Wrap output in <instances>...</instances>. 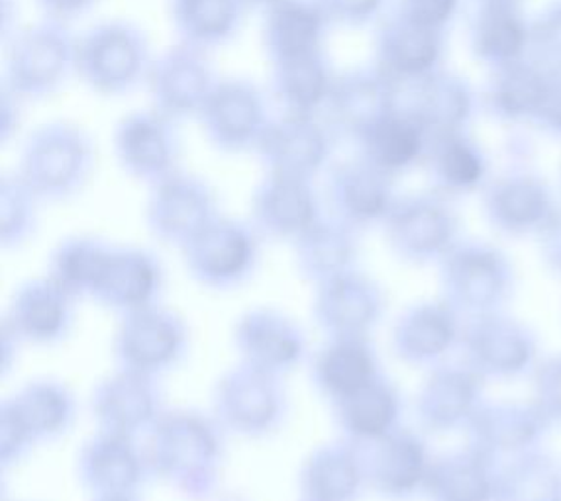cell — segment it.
I'll return each mask as SVG.
<instances>
[{
    "label": "cell",
    "mask_w": 561,
    "mask_h": 501,
    "mask_svg": "<svg viewBox=\"0 0 561 501\" xmlns=\"http://www.w3.org/2000/svg\"><path fill=\"white\" fill-rule=\"evenodd\" d=\"M336 406L337 426L344 439L359 446H369L399 429L402 401L394 384L383 376L375 378L356 394L340 399Z\"/></svg>",
    "instance_id": "34"
},
{
    "label": "cell",
    "mask_w": 561,
    "mask_h": 501,
    "mask_svg": "<svg viewBox=\"0 0 561 501\" xmlns=\"http://www.w3.org/2000/svg\"><path fill=\"white\" fill-rule=\"evenodd\" d=\"M302 501H305V500H302Z\"/></svg>",
    "instance_id": "53"
},
{
    "label": "cell",
    "mask_w": 561,
    "mask_h": 501,
    "mask_svg": "<svg viewBox=\"0 0 561 501\" xmlns=\"http://www.w3.org/2000/svg\"><path fill=\"white\" fill-rule=\"evenodd\" d=\"M181 250L191 277L198 284L228 290L252 275L257 240L253 228L216 215Z\"/></svg>",
    "instance_id": "11"
},
{
    "label": "cell",
    "mask_w": 561,
    "mask_h": 501,
    "mask_svg": "<svg viewBox=\"0 0 561 501\" xmlns=\"http://www.w3.org/2000/svg\"><path fill=\"white\" fill-rule=\"evenodd\" d=\"M113 249L93 237L59 243L49 260V279L73 298L93 296Z\"/></svg>",
    "instance_id": "42"
},
{
    "label": "cell",
    "mask_w": 561,
    "mask_h": 501,
    "mask_svg": "<svg viewBox=\"0 0 561 501\" xmlns=\"http://www.w3.org/2000/svg\"><path fill=\"white\" fill-rule=\"evenodd\" d=\"M32 2L38 9L42 19L56 20L69 26L77 20L89 16L101 4V0H32Z\"/></svg>",
    "instance_id": "49"
},
{
    "label": "cell",
    "mask_w": 561,
    "mask_h": 501,
    "mask_svg": "<svg viewBox=\"0 0 561 501\" xmlns=\"http://www.w3.org/2000/svg\"><path fill=\"white\" fill-rule=\"evenodd\" d=\"M262 12L260 39L270 63L320 51L328 20L317 0H277Z\"/></svg>",
    "instance_id": "29"
},
{
    "label": "cell",
    "mask_w": 561,
    "mask_h": 501,
    "mask_svg": "<svg viewBox=\"0 0 561 501\" xmlns=\"http://www.w3.org/2000/svg\"><path fill=\"white\" fill-rule=\"evenodd\" d=\"M330 136L314 116L277 112L253 151L263 171L310 180L327 163Z\"/></svg>",
    "instance_id": "15"
},
{
    "label": "cell",
    "mask_w": 561,
    "mask_h": 501,
    "mask_svg": "<svg viewBox=\"0 0 561 501\" xmlns=\"http://www.w3.org/2000/svg\"><path fill=\"white\" fill-rule=\"evenodd\" d=\"M93 501H136L134 496H99Z\"/></svg>",
    "instance_id": "52"
},
{
    "label": "cell",
    "mask_w": 561,
    "mask_h": 501,
    "mask_svg": "<svg viewBox=\"0 0 561 501\" xmlns=\"http://www.w3.org/2000/svg\"><path fill=\"white\" fill-rule=\"evenodd\" d=\"M144 456L148 470L171 488L188 498H206L220 478L222 439L205 416L171 409L148 431Z\"/></svg>",
    "instance_id": "1"
},
{
    "label": "cell",
    "mask_w": 561,
    "mask_h": 501,
    "mask_svg": "<svg viewBox=\"0 0 561 501\" xmlns=\"http://www.w3.org/2000/svg\"><path fill=\"white\" fill-rule=\"evenodd\" d=\"M187 347V327L168 307L126 312L114 335V359L121 369L158 376L181 359Z\"/></svg>",
    "instance_id": "12"
},
{
    "label": "cell",
    "mask_w": 561,
    "mask_h": 501,
    "mask_svg": "<svg viewBox=\"0 0 561 501\" xmlns=\"http://www.w3.org/2000/svg\"><path fill=\"white\" fill-rule=\"evenodd\" d=\"M273 2H277V0H240V4L245 10H265L267 7H272Z\"/></svg>",
    "instance_id": "51"
},
{
    "label": "cell",
    "mask_w": 561,
    "mask_h": 501,
    "mask_svg": "<svg viewBox=\"0 0 561 501\" xmlns=\"http://www.w3.org/2000/svg\"><path fill=\"white\" fill-rule=\"evenodd\" d=\"M319 220V202L309 180L265 173L253 190V230L265 237L295 242Z\"/></svg>",
    "instance_id": "22"
},
{
    "label": "cell",
    "mask_w": 561,
    "mask_h": 501,
    "mask_svg": "<svg viewBox=\"0 0 561 501\" xmlns=\"http://www.w3.org/2000/svg\"><path fill=\"white\" fill-rule=\"evenodd\" d=\"M114 159L128 177L153 186L181 171L183 140L179 121L156 108L124 114L113 131Z\"/></svg>",
    "instance_id": "7"
},
{
    "label": "cell",
    "mask_w": 561,
    "mask_h": 501,
    "mask_svg": "<svg viewBox=\"0 0 561 501\" xmlns=\"http://www.w3.org/2000/svg\"><path fill=\"white\" fill-rule=\"evenodd\" d=\"M4 406L34 445L66 433L76 416L73 396L56 381L30 382L14 398L7 399Z\"/></svg>",
    "instance_id": "38"
},
{
    "label": "cell",
    "mask_w": 561,
    "mask_h": 501,
    "mask_svg": "<svg viewBox=\"0 0 561 501\" xmlns=\"http://www.w3.org/2000/svg\"><path fill=\"white\" fill-rule=\"evenodd\" d=\"M213 408L220 428L236 435L262 436L279 426L285 392L279 376L240 362L216 382Z\"/></svg>",
    "instance_id": "10"
},
{
    "label": "cell",
    "mask_w": 561,
    "mask_h": 501,
    "mask_svg": "<svg viewBox=\"0 0 561 501\" xmlns=\"http://www.w3.org/2000/svg\"><path fill=\"white\" fill-rule=\"evenodd\" d=\"M218 79L208 51L175 42L153 56L144 86L151 108L175 121L197 120Z\"/></svg>",
    "instance_id": "8"
},
{
    "label": "cell",
    "mask_w": 561,
    "mask_h": 501,
    "mask_svg": "<svg viewBox=\"0 0 561 501\" xmlns=\"http://www.w3.org/2000/svg\"><path fill=\"white\" fill-rule=\"evenodd\" d=\"M234 343L242 362L275 376L290 371L305 354L302 329L273 307H255L243 314L236 324Z\"/></svg>",
    "instance_id": "23"
},
{
    "label": "cell",
    "mask_w": 561,
    "mask_h": 501,
    "mask_svg": "<svg viewBox=\"0 0 561 501\" xmlns=\"http://www.w3.org/2000/svg\"><path fill=\"white\" fill-rule=\"evenodd\" d=\"M444 300L459 314L501 312L515 292V269L503 250L489 243L458 242L440 260Z\"/></svg>",
    "instance_id": "5"
},
{
    "label": "cell",
    "mask_w": 561,
    "mask_h": 501,
    "mask_svg": "<svg viewBox=\"0 0 561 501\" xmlns=\"http://www.w3.org/2000/svg\"><path fill=\"white\" fill-rule=\"evenodd\" d=\"M153 54L134 20L104 19L77 36V77L91 93L121 98L146 84Z\"/></svg>",
    "instance_id": "4"
},
{
    "label": "cell",
    "mask_w": 561,
    "mask_h": 501,
    "mask_svg": "<svg viewBox=\"0 0 561 501\" xmlns=\"http://www.w3.org/2000/svg\"><path fill=\"white\" fill-rule=\"evenodd\" d=\"M367 486L387 500H409L426 492L432 458L421 436L407 429L364 446Z\"/></svg>",
    "instance_id": "18"
},
{
    "label": "cell",
    "mask_w": 561,
    "mask_h": 501,
    "mask_svg": "<svg viewBox=\"0 0 561 501\" xmlns=\"http://www.w3.org/2000/svg\"><path fill=\"white\" fill-rule=\"evenodd\" d=\"M553 214L550 196L534 178H508L486 198V215L499 232L508 235L538 233Z\"/></svg>",
    "instance_id": "40"
},
{
    "label": "cell",
    "mask_w": 561,
    "mask_h": 501,
    "mask_svg": "<svg viewBox=\"0 0 561 501\" xmlns=\"http://www.w3.org/2000/svg\"><path fill=\"white\" fill-rule=\"evenodd\" d=\"M293 243L297 269L314 284L354 269L357 259L356 230L336 218H320Z\"/></svg>",
    "instance_id": "36"
},
{
    "label": "cell",
    "mask_w": 561,
    "mask_h": 501,
    "mask_svg": "<svg viewBox=\"0 0 561 501\" xmlns=\"http://www.w3.org/2000/svg\"><path fill=\"white\" fill-rule=\"evenodd\" d=\"M424 155L428 159L432 180L442 193L471 190L483 175L478 153L451 133H436Z\"/></svg>",
    "instance_id": "43"
},
{
    "label": "cell",
    "mask_w": 561,
    "mask_h": 501,
    "mask_svg": "<svg viewBox=\"0 0 561 501\" xmlns=\"http://www.w3.org/2000/svg\"><path fill=\"white\" fill-rule=\"evenodd\" d=\"M38 196L19 177L9 173L0 178V242L16 247L28 242L38 228Z\"/></svg>",
    "instance_id": "44"
},
{
    "label": "cell",
    "mask_w": 561,
    "mask_h": 501,
    "mask_svg": "<svg viewBox=\"0 0 561 501\" xmlns=\"http://www.w3.org/2000/svg\"><path fill=\"white\" fill-rule=\"evenodd\" d=\"M495 501H561V466L538 448L501 463Z\"/></svg>",
    "instance_id": "41"
},
{
    "label": "cell",
    "mask_w": 561,
    "mask_h": 501,
    "mask_svg": "<svg viewBox=\"0 0 561 501\" xmlns=\"http://www.w3.org/2000/svg\"><path fill=\"white\" fill-rule=\"evenodd\" d=\"M359 141L365 161L391 177L424 158L428 133L409 114L393 110L365 131Z\"/></svg>",
    "instance_id": "39"
},
{
    "label": "cell",
    "mask_w": 561,
    "mask_h": 501,
    "mask_svg": "<svg viewBox=\"0 0 561 501\" xmlns=\"http://www.w3.org/2000/svg\"><path fill=\"white\" fill-rule=\"evenodd\" d=\"M273 103L267 89L243 77H220L198 114L206 141L226 155L253 153L270 126Z\"/></svg>",
    "instance_id": "6"
},
{
    "label": "cell",
    "mask_w": 561,
    "mask_h": 501,
    "mask_svg": "<svg viewBox=\"0 0 561 501\" xmlns=\"http://www.w3.org/2000/svg\"><path fill=\"white\" fill-rule=\"evenodd\" d=\"M330 89L332 81L320 51L270 63L267 93L277 112L314 116L327 103Z\"/></svg>",
    "instance_id": "35"
},
{
    "label": "cell",
    "mask_w": 561,
    "mask_h": 501,
    "mask_svg": "<svg viewBox=\"0 0 561 501\" xmlns=\"http://www.w3.org/2000/svg\"><path fill=\"white\" fill-rule=\"evenodd\" d=\"M161 394L156 376L118 369L113 376L96 384L91 409L99 431L136 436L150 431L160 418Z\"/></svg>",
    "instance_id": "19"
},
{
    "label": "cell",
    "mask_w": 561,
    "mask_h": 501,
    "mask_svg": "<svg viewBox=\"0 0 561 501\" xmlns=\"http://www.w3.org/2000/svg\"><path fill=\"white\" fill-rule=\"evenodd\" d=\"M2 86L24 103L46 101L77 77V36L69 24L42 19L4 42Z\"/></svg>",
    "instance_id": "3"
},
{
    "label": "cell",
    "mask_w": 561,
    "mask_h": 501,
    "mask_svg": "<svg viewBox=\"0 0 561 501\" xmlns=\"http://www.w3.org/2000/svg\"><path fill=\"white\" fill-rule=\"evenodd\" d=\"M317 4L328 22L334 20L342 24H362L374 16L381 0H317Z\"/></svg>",
    "instance_id": "47"
},
{
    "label": "cell",
    "mask_w": 561,
    "mask_h": 501,
    "mask_svg": "<svg viewBox=\"0 0 561 501\" xmlns=\"http://www.w3.org/2000/svg\"><path fill=\"white\" fill-rule=\"evenodd\" d=\"M76 473L94 498L131 496L148 473V465L134 436L99 431L79 451Z\"/></svg>",
    "instance_id": "21"
},
{
    "label": "cell",
    "mask_w": 561,
    "mask_h": 501,
    "mask_svg": "<svg viewBox=\"0 0 561 501\" xmlns=\"http://www.w3.org/2000/svg\"><path fill=\"white\" fill-rule=\"evenodd\" d=\"M438 32L404 16L391 20L379 34V71L391 81H409L431 73L438 59Z\"/></svg>",
    "instance_id": "37"
},
{
    "label": "cell",
    "mask_w": 561,
    "mask_h": 501,
    "mask_svg": "<svg viewBox=\"0 0 561 501\" xmlns=\"http://www.w3.org/2000/svg\"><path fill=\"white\" fill-rule=\"evenodd\" d=\"M96 167V145L76 121H46L20 149L19 177L42 202H66L83 193Z\"/></svg>",
    "instance_id": "2"
},
{
    "label": "cell",
    "mask_w": 561,
    "mask_h": 501,
    "mask_svg": "<svg viewBox=\"0 0 561 501\" xmlns=\"http://www.w3.org/2000/svg\"><path fill=\"white\" fill-rule=\"evenodd\" d=\"M459 347L463 362L485 381L520 376L533 369L538 353L533 329L503 312L469 317Z\"/></svg>",
    "instance_id": "9"
},
{
    "label": "cell",
    "mask_w": 561,
    "mask_h": 501,
    "mask_svg": "<svg viewBox=\"0 0 561 501\" xmlns=\"http://www.w3.org/2000/svg\"><path fill=\"white\" fill-rule=\"evenodd\" d=\"M150 188L146 222L169 245L183 247L218 215L215 190L197 175L178 171Z\"/></svg>",
    "instance_id": "14"
},
{
    "label": "cell",
    "mask_w": 561,
    "mask_h": 501,
    "mask_svg": "<svg viewBox=\"0 0 561 501\" xmlns=\"http://www.w3.org/2000/svg\"><path fill=\"white\" fill-rule=\"evenodd\" d=\"M533 399L552 423L561 421V353L534 366Z\"/></svg>",
    "instance_id": "45"
},
{
    "label": "cell",
    "mask_w": 561,
    "mask_h": 501,
    "mask_svg": "<svg viewBox=\"0 0 561 501\" xmlns=\"http://www.w3.org/2000/svg\"><path fill=\"white\" fill-rule=\"evenodd\" d=\"M73 302L49 277L30 280L12 298L7 322L30 343H57L73 325Z\"/></svg>",
    "instance_id": "27"
},
{
    "label": "cell",
    "mask_w": 561,
    "mask_h": 501,
    "mask_svg": "<svg viewBox=\"0 0 561 501\" xmlns=\"http://www.w3.org/2000/svg\"><path fill=\"white\" fill-rule=\"evenodd\" d=\"M379 376L377 354L367 337H332L312 361V381L334 404Z\"/></svg>",
    "instance_id": "31"
},
{
    "label": "cell",
    "mask_w": 561,
    "mask_h": 501,
    "mask_svg": "<svg viewBox=\"0 0 561 501\" xmlns=\"http://www.w3.org/2000/svg\"><path fill=\"white\" fill-rule=\"evenodd\" d=\"M324 106L336 130L359 140L365 131L394 110L393 81L383 71L347 74L332 83Z\"/></svg>",
    "instance_id": "28"
},
{
    "label": "cell",
    "mask_w": 561,
    "mask_h": 501,
    "mask_svg": "<svg viewBox=\"0 0 561 501\" xmlns=\"http://www.w3.org/2000/svg\"><path fill=\"white\" fill-rule=\"evenodd\" d=\"M485 378L461 366H436L416 396V413L422 428L432 433L468 429L469 421L483 404Z\"/></svg>",
    "instance_id": "20"
},
{
    "label": "cell",
    "mask_w": 561,
    "mask_h": 501,
    "mask_svg": "<svg viewBox=\"0 0 561 501\" xmlns=\"http://www.w3.org/2000/svg\"><path fill=\"white\" fill-rule=\"evenodd\" d=\"M385 233L394 255L407 263H440L458 243V220L440 198L411 196L394 200L385 218Z\"/></svg>",
    "instance_id": "13"
},
{
    "label": "cell",
    "mask_w": 561,
    "mask_h": 501,
    "mask_svg": "<svg viewBox=\"0 0 561 501\" xmlns=\"http://www.w3.org/2000/svg\"><path fill=\"white\" fill-rule=\"evenodd\" d=\"M540 253L548 269L561 277V210H553L550 220L538 232Z\"/></svg>",
    "instance_id": "50"
},
{
    "label": "cell",
    "mask_w": 561,
    "mask_h": 501,
    "mask_svg": "<svg viewBox=\"0 0 561 501\" xmlns=\"http://www.w3.org/2000/svg\"><path fill=\"white\" fill-rule=\"evenodd\" d=\"M327 195L332 218L354 230L385 222L394 205L391 177L365 159L337 165L328 177Z\"/></svg>",
    "instance_id": "24"
},
{
    "label": "cell",
    "mask_w": 561,
    "mask_h": 501,
    "mask_svg": "<svg viewBox=\"0 0 561 501\" xmlns=\"http://www.w3.org/2000/svg\"><path fill=\"white\" fill-rule=\"evenodd\" d=\"M161 290L160 263L144 249H113L93 298L122 314L156 304Z\"/></svg>",
    "instance_id": "30"
},
{
    "label": "cell",
    "mask_w": 561,
    "mask_h": 501,
    "mask_svg": "<svg viewBox=\"0 0 561 501\" xmlns=\"http://www.w3.org/2000/svg\"><path fill=\"white\" fill-rule=\"evenodd\" d=\"M165 9L178 42L208 54L240 34L248 12L240 0H165Z\"/></svg>",
    "instance_id": "32"
},
{
    "label": "cell",
    "mask_w": 561,
    "mask_h": 501,
    "mask_svg": "<svg viewBox=\"0 0 561 501\" xmlns=\"http://www.w3.org/2000/svg\"><path fill=\"white\" fill-rule=\"evenodd\" d=\"M552 421L534 399H501L481 404L469 421V445L499 463L530 453L542 443Z\"/></svg>",
    "instance_id": "16"
},
{
    "label": "cell",
    "mask_w": 561,
    "mask_h": 501,
    "mask_svg": "<svg viewBox=\"0 0 561 501\" xmlns=\"http://www.w3.org/2000/svg\"><path fill=\"white\" fill-rule=\"evenodd\" d=\"M305 501H354L365 478L364 446L347 439L320 445L307 456L299 474Z\"/></svg>",
    "instance_id": "26"
},
{
    "label": "cell",
    "mask_w": 561,
    "mask_h": 501,
    "mask_svg": "<svg viewBox=\"0 0 561 501\" xmlns=\"http://www.w3.org/2000/svg\"><path fill=\"white\" fill-rule=\"evenodd\" d=\"M456 307L442 298L407 307L393 327V349L401 361L431 366L459 345L463 324Z\"/></svg>",
    "instance_id": "25"
},
{
    "label": "cell",
    "mask_w": 561,
    "mask_h": 501,
    "mask_svg": "<svg viewBox=\"0 0 561 501\" xmlns=\"http://www.w3.org/2000/svg\"><path fill=\"white\" fill-rule=\"evenodd\" d=\"M499 465L476 446L434 458L426 493L432 501H495Z\"/></svg>",
    "instance_id": "33"
},
{
    "label": "cell",
    "mask_w": 561,
    "mask_h": 501,
    "mask_svg": "<svg viewBox=\"0 0 561 501\" xmlns=\"http://www.w3.org/2000/svg\"><path fill=\"white\" fill-rule=\"evenodd\" d=\"M456 0H401V16L426 28L438 30Z\"/></svg>",
    "instance_id": "48"
},
{
    "label": "cell",
    "mask_w": 561,
    "mask_h": 501,
    "mask_svg": "<svg viewBox=\"0 0 561 501\" xmlns=\"http://www.w3.org/2000/svg\"><path fill=\"white\" fill-rule=\"evenodd\" d=\"M383 288L356 269L317 284L314 319L328 337H367L383 317Z\"/></svg>",
    "instance_id": "17"
},
{
    "label": "cell",
    "mask_w": 561,
    "mask_h": 501,
    "mask_svg": "<svg viewBox=\"0 0 561 501\" xmlns=\"http://www.w3.org/2000/svg\"><path fill=\"white\" fill-rule=\"evenodd\" d=\"M34 443L30 441L26 431L22 429L10 409L2 404L0 408V461L2 466L14 465Z\"/></svg>",
    "instance_id": "46"
}]
</instances>
